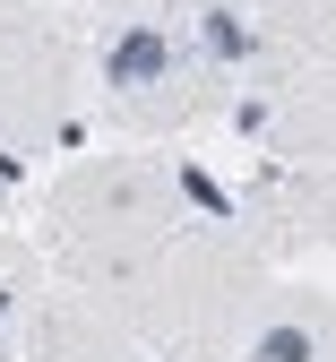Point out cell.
Listing matches in <instances>:
<instances>
[{
  "mask_svg": "<svg viewBox=\"0 0 336 362\" xmlns=\"http://www.w3.org/2000/svg\"><path fill=\"white\" fill-rule=\"evenodd\" d=\"M35 224H43V267H52L69 293H86L104 320H121V310L156 285L164 250L190 224H207V216L190 207V181H181L173 156L104 147V156H69L52 173Z\"/></svg>",
  "mask_w": 336,
  "mask_h": 362,
  "instance_id": "1",
  "label": "cell"
},
{
  "mask_svg": "<svg viewBox=\"0 0 336 362\" xmlns=\"http://www.w3.org/2000/svg\"><path fill=\"white\" fill-rule=\"evenodd\" d=\"M86 78L95 112H104L129 147L190 139L207 121H233L242 86L199 35V0L181 9H138V18H86Z\"/></svg>",
  "mask_w": 336,
  "mask_h": 362,
  "instance_id": "2",
  "label": "cell"
},
{
  "mask_svg": "<svg viewBox=\"0 0 336 362\" xmlns=\"http://www.w3.org/2000/svg\"><path fill=\"white\" fill-rule=\"evenodd\" d=\"M86 112V18L61 0H0V156H61Z\"/></svg>",
  "mask_w": 336,
  "mask_h": 362,
  "instance_id": "3",
  "label": "cell"
},
{
  "mask_svg": "<svg viewBox=\"0 0 336 362\" xmlns=\"http://www.w3.org/2000/svg\"><path fill=\"white\" fill-rule=\"evenodd\" d=\"M233 121L250 129L259 164H284V173H319L336 164V61H302L284 69L276 86L233 104Z\"/></svg>",
  "mask_w": 336,
  "mask_h": 362,
  "instance_id": "4",
  "label": "cell"
},
{
  "mask_svg": "<svg viewBox=\"0 0 336 362\" xmlns=\"http://www.w3.org/2000/svg\"><path fill=\"white\" fill-rule=\"evenodd\" d=\"M233 216H242V233L267 259H284V250H336V164H319V173L250 164Z\"/></svg>",
  "mask_w": 336,
  "mask_h": 362,
  "instance_id": "5",
  "label": "cell"
},
{
  "mask_svg": "<svg viewBox=\"0 0 336 362\" xmlns=\"http://www.w3.org/2000/svg\"><path fill=\"white\" fill-rule=\"evenodd\" d=\"M18 362H147V354H138V337H129L121 320H104L86 293L43 285L35 320H26V354H18Z\"/></svg>",
  "mask_w": 336,
  "mask_h": 362,
  "instance_id": "6",
  "label": "cell"
},
{
  "mask_svg": "<svg viewBox=\"0 0 336 362\" xmlns=\"http://www.w3.org/2000/svg\"><path fill=\"white\" fill-rule=\"evenodd\" d=\"M43 285H52L43 250L18 242V233H0V362H18V354H26V320H35Z\"/></svg>",
  "mask_w": 336,
  "mask_h": 362,
  "instance_id": "7",
  "label": "cell"
},
{
  "mask_svg": "<svg viewBox=\"0 0 336 362\" xmlns=\"http://www.w3.org/2000/svg\"><path fill=\"white\" fill-rule=\"evenodd\" d=\"M284 61H336V0H242Z\"/></svg>",
  "mask_w": 336,
  "mask_h": 362,
  "instance_id": "8",
  "label": "cell"
},
{
  "mask_svg": "<svg viewBox=\"0 0 336 362\" xmlns=\"http://www.w3.org/2000/svg\"><path fill=\"white\" fill-rule=\"evenodd\" d=\"M138 9H181V0H86V18H138Z\"/></svg>",
  "mask_w": 336,
  "mask_h": 362,
  "instance_id": "9",
  "label": "cell"
},
{
  "mask_svg": "<svg viewBox=\"0 0 336 362\" xmlns=\"http://www.w3.org/2000/svg\"><path fill=\"white\" fill-rule=\"evenodd\" d=\"M0 216H9V156H0Z\"/></svg>",
  "mask_w": 336,
  "mask_h": 362,
  "instance_id": "10",
  "label": "cell"
}]
</instances>
